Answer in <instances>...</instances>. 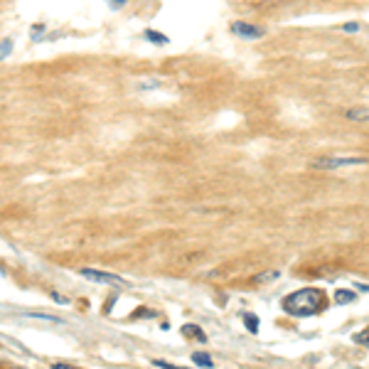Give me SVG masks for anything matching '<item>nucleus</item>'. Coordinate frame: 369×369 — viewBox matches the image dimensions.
Masks as SVG:
<instances>
[{
	"label": "nucleus",
	"instance_id": "obj_8",
	"mask_svg": "<svg viewBox=\"0 0 369 369\" xmlns=\"http://www.w3.org/2000/svg\"><path fill=\"white\" fill-rule=\"evenodd\" d=\"M244 325H246V327H249V332H258V317H256L254 312H246V315H244Z\"/></svg>",
	"mask_w": 369,
	"mask_h": 369
},
{
	"label": "nucleus",
	"instance_id": "obj_5",
	"mask_svg": "<svg viewBox=\"0 0 369 369\" xmlns=\"http://www.w3.org/2000/svg\"><path fill=\"white\" fill-rule=\"evenodd\" d=\"M182 335H195V340H199V342L207 340V337H204V332L199 330L197 325H182Z\"/></svg>",
	"mask_w": 369,
	"mask_h": 369
},
{
	"label": "nucleus",
	"instance_id": "obj_10",
	"mask_svg": "<svg viewBox=\"0 0 369 369\" xmlns=\"http://www.w3.org/2000/svg\"><path fill=\"white\" fill-rule=\"evenodd\" d=\"M354 300V293H349V290H340L337 293V303H352Z\"/></svg>",
	"mask_w": 369,
	"mask_h": 369
},
{
	"label": "nucleus",
	"instance_id": "obj_7",
	"mask_svg": "<svg viewBox=\"0 0 369 369\" xmlns=\"http://www.w3.org/2000/svg\"><path fill=\"white\" fill-rule=\"evenodd\" d=\"M192 362L197 364V367H212V359H209V354H204V352H195L192 354Z\"/></svg>",
	"mask_w": 369,
	"mask_h": 369
},
{
	"label": "nucleus",
	"instance_id": "obj_12",
	"mask_svg": "<svg viewBox=\"0 0 369 369\" xmlns=\"http://www.w3.org/2000/svg\"><path fill=\"white\" fill-rule=\"evenodd\" d=\"M10 50H13V42H10V40H3V52H0V57L5 59L10 55Z\"/></svg>",
	"mask_w": 369,
	"mask_h": 369
},
{
	"label": "nucleus",
	"instance_id": "obj_2",
	"mask_svg": "<svg viewBox=\"0 0 369 369\" xmlns=\"http://www.w3.org/2000/svg\"><path fill=\"white\" fill-rule=\"evenodd\" d=\"M315 168H322V170H340V168H354V165H367V158H317L312 163Z\"/></svg>",
	"mask_w": 369,
	"mask_h": 369
},
{
	"label": "nucleus",
	"instance_id": "obj_11",
	"mask_svg": "<svg viewBox=\"0 0 369 369\" xmlns=\"http://www.w3.org/2000/svg\"><path fill=\"white\" fill-rule=\"evenodd\" d=\"M276 276H278V271H271V273H261V276H256V281L263 283V281H273Z\"/></svg>",
	"mask_w": 369,
	"mask_h": 369
},
{
	"label": "nucleus",
	"instance_id": "obj_13",
	"mask_svg": "<svg viewBox=\"0 0 369 369\" xmlns=\"http://www.w3.org/2000/svg\"><path fill=\"white\" fill-rule=\"evenodd\" d=\"M342 30H347V32H357V30H359V25H357V23H347V25H344Z\"/></svg>",
	"mask_w": 369,
	"mask_h": 369
},
{
	"label": "nucleus",
	"instance_id": "obj_6",
	"mask_svg": "<svg viewBox=\"0 0 369 369\" xmlns=\"http://www.w3.org/2000/svg\"><path fill=\"white\" fill-rule=\"evenodd\" d=\"M347 118H349V121H369V111L367 109H349V111H347Z\"/></svg>",
	"mask_w": 369,
	"mask_h": 369
},
{
	"label": "nucleus",
	"instance_id": "obj_9",
	"mask_svg": "<svg viewBox=\"0 0 369 369\" xmlns=\"http://www.w3.org/2000/svg\"><path fill=\"white\" fill-rule=\"evenodd\" d=\"M145 37H148V40H153L155 45H168V42H170L165 35H160V32H155V30H145Z\"/></svg>",
	"mask_w": 369,
	"mask_h": 369
},
{
	"label": "nucleus",
	"instance_id": "obj_3",
	"mask_svg": "<svg viewBox=\"0 0 369 369\" xmlns=\"http://www.w3.org/2000/svg\"><path fill=\"white\" fill-rule=\"evenodd\" d=\"M84 278H89V281H96V283H109V285H126L118 276H114V273H104V271H96V268H82L79 271Z\"/></svg>",
	"mask_w": 369,
	"mask_h": 369
},
{
	"label": "nucleus",
	"instance_id": "obj_15",
	"mask_svg": "<svg viewBox=\"0 0 369 369\" xmlns=\"http://www.w3.org/2000/svg\"><path fill=\"white\" fill-rule=\"evenodd\" d=\"M52 369H72V367H67V364H55Z\"/></svg>",
	"mask_w": 369,
	"mask_h": 369
},
{
	"label": "nucleus",
	"instance_id": "obj_4",
	"mask_svg": "<svg viewBox=\"0 0 369 369\" xmlns=\"http://www.w3.org/2000/svg\"><path fill=\"white\" fill-rule=\"evenodd\" d=\"M231 30L239 35V37H246V40H258V37H263V30L251 25V23H241V20H236Z\"/></svg>",
	"mask_w": 369,
	"mask_h": 369
},
{
	"label": "nucleus",
	"instance_id": "obj_1",
	"mask_svg": "<svg viewBox=\"0 0 369 369\" xmlns=\"http://www.w3.org/2000/svg\"><path fill=\"white\" fill-rule=\"evenodd\" d=\"M322 305H325V298H322V290H317V288H303L283 300V310L290 315H298V317L315 315L322 310Z\"/></svg>",
	"mask_w": 369,
	"mask_h": 369
},
{
	"label": "nucleus",
	"instance_id": "obj_14",
	"mask_svg": "<svg viewBox=\"0 0 369 369\" xmlns=\"http://www.w3.org/2000/svg\"><path fill=\"white\" fill-rule=\"evenodd\" d=\"M52 298H55V300H57L59 305H67V298H62V295H59V293H52Z\"/></svg>",
	"mask_w": 369,
	"mask_h": 369
}]
</instances>
